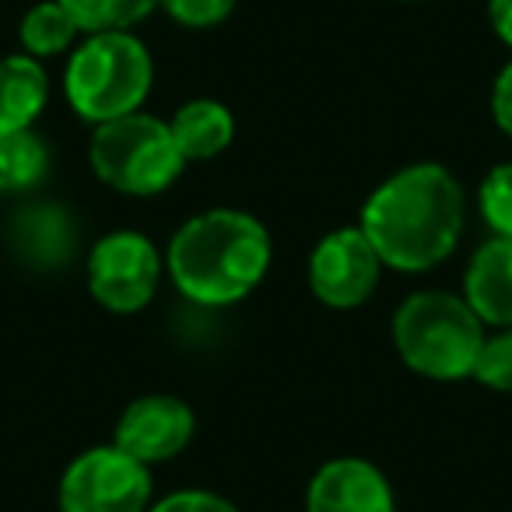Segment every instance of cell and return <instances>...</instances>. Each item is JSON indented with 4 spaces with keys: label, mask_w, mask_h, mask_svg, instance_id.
Wrapping results in <instances>:
<instances>
[{
    "label": "cell",
    "mask_w": 512,
    "mask_h": 512,
    "mask_svg": "<svg viewBox=\"0 0 512 512\" xmlns=\"http://www.w3.org/2000/svg\"><path fill=\"white\" fill-rule=\"evenodd\" d=\"M271 256L264 221L235 207H214L179 225L165 249V271L197 306H235L267 278Z\"/></svg>",
    "instance_id": "2"
},
{
    "label": "cell",
    "mask_w": 512,
    "mask_h": 512,
    "mask_svg": "<svg viewBox=\"0 0 512 512\" xmlns=\"http://www.w3.org/2000/svg\"><path fill=\"white\" fill-rule=\"evenodd\" d=\"M183 162H211L235 141V116L218 99H190L169 123Z\"/></svg>",
    "instance_id": "13"
},
{
    "label": "cell",
    "mask_w": 512,
    "mask_h": 512,
    "mask_svg": "<svg viewBox=\"0 0 512 512\" xmlns=\"http://www.w3.org/2000/svg\"><path fill=\"white\" fill-rule=\"evenodd\" d=\"M491 116H495L498 130L512 137V60L498 71L495 88H491Z\"/></svg>",
    "instance_id": "22"
},
{
    "label": "cell",
    "mask_w": 512,
    "mask_h": 512,
    "mask_svg": "<svg viewBox=\"0 0 512 512\" xmlns=\"http://www.w3.org/2000/svg\"><path fill=\"white\" fill-rule=\"evenodd\" d=\"M50 172V148L36 130L0 127V193H25Z\"/></svg>",
    "instance_id": "15"
},
{
    "label": "cell",
    "mask_w": 512,
    "mask_h": 512,
    "mask_svg": "<svg viewBox=\"0 0 512 512\" xmlns=\"http://www.w3.org/2000/svg\"><path fill=\"white\" fill-rule=\"evenodd\" d=\"M484 323L463 295L414 292L393 316V348L414 376L460 383L474 376L484 344Z\"/></svg>",
    "instance_id": "3"
},
{
    "label": "cell",
    "mask_w": 512,
    "mask_h": 512,
    "mask_svg": "<svg viewBox=\"0 0 512 512\" xmlns=\"http://www.w3.org/2000/svg\"><path fill=\"white\" fill-rule=\"evenodd\" d=\"M470 379L495 393H512V327H498V334L484 337Z\"/></svg>",
    "instance_id": "19"
},
{
    "label": "cell",
    "mask_w": 512,
    "mask_h": 512,
    "mask_svg": "<svg viewBox=\"0 0 512 512\" xmlns=\"http://www.w3.org/2000/svg\"><path fill=\"white\" fill-rule=\"evenodd\" d=\"M383 260L358 225L334 228L309 256V288L330 309H358L376 292Z\"/></svg>",
    "instance_id": "8"
},
{
    "label": "cell",
    "mask_w": 512,
    "mask_h": 512,
    "mask_svg": "<svg viewBox=\"0 0 512 512\" xmlns=\"http://www.w3.org/2000/svg\"><path fill=\"white\" fill-rule=\"evenodd\" d=\"M488 22L495 36L512 50V0H488Z\"/></svg>",
    "instance_id": "23"
},
{
    "label": "cell",
    "mask_w": 512,
    "mask_h": 512,
    "mask_svg": "<svg viewBox=\"0 0 512 512\" xmlns=\"http://www.w3.org/2000/svg\"><path fill=\"white\" fill-rule=\"evenodd\" d=\"M50 102L46 67L29 53H11L0 60V127L29 130Z\"/></svg>",
    "instance_id": "14"
},
{
    "label": "cell",
    "mask_w": 512,
    "mask_h": 512,
    "mask_svg": "<svg viewBox=\"0 0 512 512\" xmlns=\"http://www.w3.org/2000/svg\"><path fill=\"white\" fill-rule=\"evenodd\" d=\"M81 36L78 22L67 15V8L60 0H43L36 8H29L18 25V43L29 57H60L74 46V39Z\"/></svg>",
    "instance_id": "16"
},
{
    "label": "cell",
    "mask_w": 512,
    "mask_h": 512,
    "mask_svg": "<svg viewBox=\"0 0 512 512\" xmlns=\"http://www.w3.org/2000/svg\"><path fill=\"white\" fill-rule=\"evenodd\" d=\"M11 239L22 260L39 271H53L74 256V221L57 204H29L11 221Z\"/></svg>",
    "instance_id": "12"
},
{
    "label": "cell",
    "mask_w": 512,
    "mask_h": 512,
    "mask_svg": "<svg viewBox=\"0 0 512 512\" xmlns=\"http://www.w3.org/2000/svg\"><path fill=\"white\" fill-rule=\"evenodd\" d=\"M193 428H197V418L186 400L172 393H148L123 407L113 442L144 467H155V463L176 460L190 446Z\"/></svg>",
    "instance_id": "9"
},
{
    "label": "cell",
    "mask_w": 512,
    "mask_h": 512,
    "mask_svg": "<svg viewBox=\"0 0 512 512\" xmlns=\"http://www.w3.org/2000/svg\"><path fill=\"white\" fill-rule=\"evenodd\" d=\"M239 0H158V8L183 29H214V25L228 22Z\"/></svg>",
    "instance_id": "20"
},
{
    "label": "cell",
    "mask_w": 512,
    "mask_h": 512,
    "mask_svg": "<svg viewBox=\"0 0 512 512\" xmlns=\"http://www.w3.org/2000/svg\"><path fill=\"white\" fill-rule=\"evenodd\" d=\"M162 271L165 260L155 242L130 228H116L102 235L88 253V292L116 316L141 313L155 299Z\"/></svg>",
    "instance_id": "7"
},
{
    "label": "cell",
    "mask_w": 512,
    "mask_h": 512,
    "mask_svg": "<svg viewBox=\"0 0 512 512\" xmlns=\"http://www.w3.org/2000/svg\"><path fill=\"white\" fill-rule=\"evenodd\" d=\"M88 162L109 190L127 197H155L169 190L186 169L169 123L148 113L99 123L88 144Z\"/></svg>",
    "instance_id": "5"
},
{
    "label": "cell",
    "mask_w": 512,
    "mask_h": 512,
    "mask_svg": "<svg viewBox=\"0 0 512 512\" xmlns=\"http://www.w3.org/2000/svg\"><path fill=\"white\" fill-rule=\"evenodd\" d=\"M463 299L484 327H512V239L491 235L463 274Z\"/></svg>",
    "instance_id": "11"
},
{
    "label": "cell",
    "mask_w": 512,
    "mask_h": 512,
    "mask_svg": "<svg viewBox=\"0 0 512 512\" xmlns=\"http://www.w3.org/2000/svg\"><path fill=\"white\" fill-rule=\"evenodd\" d=\"M155 81L148 46L130 32H95L74 50L64 71V92L85 123L120 120L141 113Z\"/></svg>",
    "instance_id": "4"
},
{
    "label": "cell",
    "mask_w": 512,
    "mask_h": 512,
    "mask_svg": "<svg viewBox=\"0 0 512 512\" xmlns=\"http://www.w3.org/2000/svg\"><path fill=\"white\" fill-rule=\"evenodd\" d=\"M148 512H239L225 495L204 488H183L165 495L162 502H155Z\"/></svg>",
    "instance_id": "21"
},
{
    "label": "cell",
    "mask_w": 512,
    "mask_h": 512,
    "mask_svg": "<svg viewBox=\"0 0 512 512\" xmlns=\"http://www.w3.org/2000/svg\"><path fill=\"white\" fill-rule=\"evenodd\" d=\"M306 512H397V498L376 463L337 456L309 481Z\"/></svg>",
    "instance_id": "10"
},
{
    "label": "cell",
    "mask_w": 512,
    "mask_h": 512,
    "mask_svg": "<svg viewBox=\"0 0 512 512\" xmlns=\"http://www.w3.org/2000/svg\"><path fill=\"white\" fill-rule=\"evenodd\" d=\"M477 207H481V218L491 228V235L512 239V162H498L481 179Z\"/></svg>",
    "instance_id": "18"
},
{
    "label": "cell",
    "mask_w": 512,
    "mask_h": 512,
    "mask_svg": "<svg viewBox=\"0 0 512 512\" xmlns=\"http://www.w3.org/2000/svg\"><path fill=\"white\" fill-rule=\"evenodd\" d=\"M60 512H148L151 467L116 442L92 446L67 463L57 491Z\"/></svg>",
    "instance_id": "6"
},
{
    "label": "cell",
    "mask_w": 512,
    "mask_h": 512,
    "mask_svg": "<svg viewBox=\"0 0 512 512\" xmlns=\"http://www.w3.org/2000/svg\"><path fill=\"white\" fill-rule=\"evenodd\" d=\"M463 221L467 200L453 172L439 162H414L369 193L358 228L372 242L383 267L425 274L453 256Z\"/></svg>",
    "instance_id": "1"
},
{
    "label": "cell",
    "mask_w": 512,
    "mask_h": 512,
    "mask_svg": "<svg viewBox=\"0 0 512 512\" xmlns=\"http://www.w3.org/2000/svg\"><path fill=\"white\" fill-rule=\"evenodd\" d=\"M407 4H418V0H407Z\"/></svg>",
    "instance_id": "24"
},
{
    "label": "cell",
    "mask_w": 512,
    "mask_h": 512,
    "mask_svg": "<svg viewBox=\"0 0 512 512\" xmlns=\"http://www.w3.org/2000/svg\"><path fill=\"white\" fill-rule=\"evenodd\" d=\"M60 4L88 36H95V32H130L158 8V0H60Z\"/></svg>",
    "instance_id": "17"
}]
</instances>
